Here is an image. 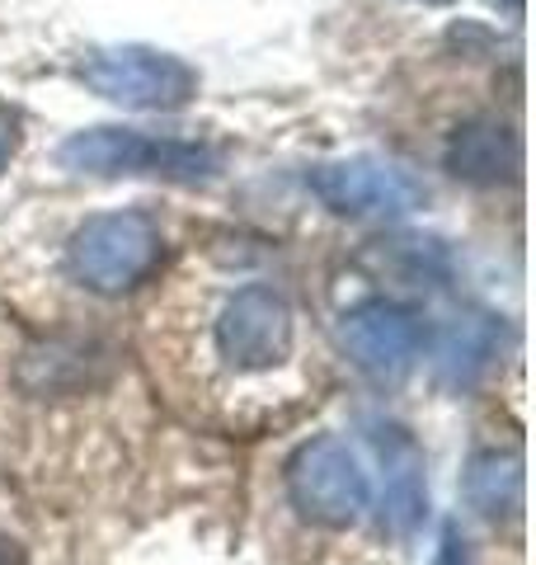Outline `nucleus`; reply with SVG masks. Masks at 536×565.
<instances>
[{
    "instance_id": "obj_1",
    "label": "nucleus",
    "mask_w": 536,
    "mask_h": 565,
    "mask_svg": "<svg viewBox=\"0 0 536 565\" xmlns=\"http://www.w3.org/2000/svg\"><path fill=\"white\" fill-rule=\"evenodd\" d=\"M57 161L76 174H160L174 184H203L217 174V151L203 141H179V137H156L137 128H85L62 141Z\"/></svg>"
},
{
    "instance_id": "obj_2",
    "label": "nucleus",
    "mask_w": 536,
    "mask_h": 565,
    "mask_svg": "<svg viewBox=\"0 0 536 565\" xmlns=\"http://www.w3.org/2000/svg\"><path fill=\"white\" fill-rule=\"evenodd\" d=\"M81 81L95 95L122 104V109H147V114H170L199 95V71L184 57L141 43L122 47H89L81 57Z\"/></svg>"
},
{
    "instance_id": "obj_3",
    "label": "nucleus",
    "mask_w": 536,
    "mask_h": 565,
    "mask_svg": "<svg viewBox=\"0 0 536 565\" xmlns=\"http://www.w3.org/2000/svg\"><path fill=\"white\" fill-rule=\"evenodd\" d=\"M160 226L147 212H99L89 217L76 236H71V274H76L89 292L118 297L132 292L160 264Z\"/></svg>"
},
{
    "instance_id": "obj_4",
    "label": "nucleus",
    "mask_w": 536,
    "mask_h": 565,
    "mask_svg": "<svg viewBox=\"0 0 536 565\" xmlns=\"http://www.w3.org/2000/svg\"><path fill=\"white\" fill-rule=\"evenodd\" d=\"M288 494L301 519H311L320 527H349L363 519V509L372 500L367 471L357 467V457L349 452L344 438H311L307 448H297L288 467Z\"/></svg>"
},
{
    "instance_id": "obj_5",
    "label": "nucleus",
    "mask_w": 536,
    "mask_h": 565,
    "mask_svg": "<svg viewBox=\"0 0 536 565\" xmlns=\"http://www.w3.org/2000/svg\"><path fill=\"white\" fill-rule=\"evenodd\" d=\"M217 349L236 373H268L292 353V307L288 297L249 282L222 307Z\"/></svg>"
},
{
    "instance_id": "obj_6",
    "label": "nucleus",
    "mask_w": 536,
    "mask_h": 565,
    "mask_svg": "<svg viewBox=\"0 0 536 565\" xmlns=\"http://www.w3.org/2000/svg\"><path fill=\"white\" fill-rule=\"evenodd\" d=\"M307 184L320 203L339 217H405L419 207V184L405 170L353 156V161H325L307 174Z\"/></svg>"
},
{
    "instance_id": "obj_7",
    "label": "nucleus",
    "mask_w": 536,
    "mask_h": 565,
    "mask_svg": "<svg viewBox=\"0 0 536 565\" xmlns=\"http://www.w3.org/2000/svg\"><path fill=\"white\" fill-rule=\"evenodd\" d=\"M339 334H344V349L353 353V363L372 377H405L424 349L419 316L396 302H367L349 311Z\"/></svg>"
},
{
    "instance_id": "obj_8",
    "label": "nucleus",
    "mask_w": 536,
    "mask_h": 565,
    "mask_svg": "<svg viewBox=\"0 0 536 565\" xmlns=\"http://www.w3.org/2000/svg\"><path fill=\"white\" fill-rule=\"evenodd\" d=\"M517 166H523V147L504 118H467L447 137V170L471 189L508 184Z\"/></svg>"
},
{
    "instance_id": "obj_9",
    "label": "nucleus",
    "mask_w": 536,
    "mask_h": 565,
    "mask_svg": "<svg viewBox=\"0 0 536 565\" xmlns=\"http://www.w3.org/2000/svg\"><path fill=\"white\" fill-rule=\"evenodd\" d=\"M382 462H386V523L400 537H409L428 519V486H424V457L415 448V438L396 424H377L372 434Z\"/></svg>"
},
{
    "instance_id": "obj_10",
    "label": "nucleus",
    "mask_w": 536,
    "mask_h": 565,
    "mask_svg": "<svg viewBox=\"0 0 536 565\" xmlns=\"http://www.w3.org/2000/svg\"><path fill=\"white\" fill-rule=\"evenodd\" d=\"M467 500L480 519H513L523 509V457L480 452L467 467Z\"/></svg>"
},
{
    "instance_id": "obj_11",
    "label": "nucleus",
    "mask_w": 536,
    "mask_h": 565,
    "mask_svg": "<svg viewBox=\"0 0 536 565\" xmlns=\"http://www.w3.org/2000/svg\"><path fill=\"white\" fill-rule=\"evenodd\" d=\"M494 349H499V330L490 316H467V321H457L447 330V340L438 349V367L452 386H471L490 367Z\"/></svg>"
},
{
    "instance_id": "obj_12",
    "label": "nucleus",
    "mask_w": 536,
    "mask_h": 565,
    "mask_svg": "<svg viewBox=\"0 0 536 565\" xmlns=\"http://www.w3.org/2000/svg\"><path fill=\"white\" fill-rule=\"evenodd\" d=\"M20 147H24V118L14 104L0 99V174H6V166L20 156Z\"/></svg>"
},
{
    "instance_id": "obj_13",
    "label": "nucleus",
    "mask_w": 536,
    "mask_h": 565,
    "mask_svg": "<svg viewBox=\"0 0 536 565\" xmlns=\"http://www.w3.org/2000/svg\"><path fill=\"white\" fill-rule=\"evenodd\" d=\"M433 565H471V552H467V537L457 533L452 523L442 527V542H438V556H433Z\"/></svg>"
},
{
    "instance_id": "obj_14",
    "label": "nucleus",
    "mask_w": 536,
    "mask_h": 565,
    "mask_svg": "<svg viewBox=\"0 0 536 565\" xmlns=\"http://www.w3.org/2000/svg\"><path fill=\"white\" fill-rule=\"evenodd\" d=\"M0 565H29L24 546L14 542V537H6V533H0Z\"/></svg>"
},
{
    "instance_id": "obj_15",
    "label": "nucleus",
    "mask_w": 536,
    "mask_h": 565,
    "mask_svg": "<svg viewBox=\"0 0 536 565\" xmlns=\"http://www.w3.org/2000/svg\"><path fill=\"white\" fill-rule=\"evenodd\" d=\"M504 10H513V14H523V0H499Z\"/></svg>"
},
{
    "instance_id": "obj_16",
    "label": "nucleus",
    "mask_w": 536,
    "mask_h": 565,
    "mask_svg": "<svg viewBox=\"0 0 536 565\" xmlns=\"http://www.w3.org/2000/svg\"><path fill=\"white\" fill-rule=\"evenodd\" d=\"M424 6H447V0H424Z\"/></svg>"
}]
</instances>
